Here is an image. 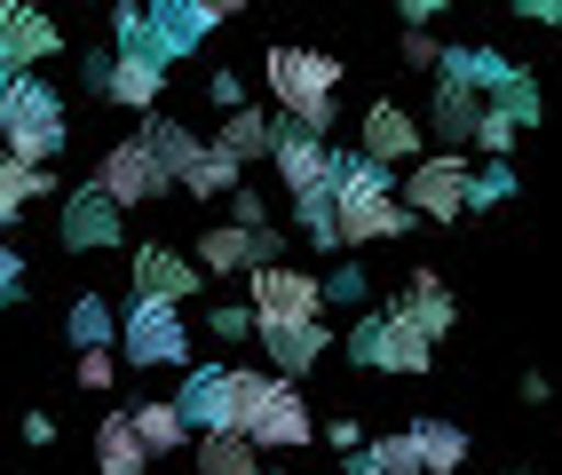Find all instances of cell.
Returning <instances> with one entry per match:
<instances>
[{
    "label": "cell",
    "instance_id": "6da1fadb",
    "mask_svg": "<svg viewBox=\"0 0 562 475\" xmlns=\"http://www.w3.org/2000/svg\"><path fill=\"white\" fill-rule=\"evenodd\" d=\"M404 230H412V206L396 199L389 167L364 159V151L333 159V238L341 246H381V238H404Z\"/></svg>",
    "mask_w": 562,
    "mask_h": 475
},
{
    "label": "cell",
    "instance_id": "7a4b0ae2",
    "mask_svg": "<svg viewBox=\"0 0 562 475\" xmlns=\"http://www.w3.org/2000/svg\"><path fill=\"white\" fill-rule=\"evenodd\" d=\"M261 80H270L278 112L293 135H325L333 143V95H341V64L317 56V48H261Z\"/></svg>",
    "mask_w": 562,
    "mask_h": 475
},
{
    "label": "cell",
    "instance_id": "3957f363",
    "mask_svg": "<svg viewBox=\"0 0 562 475\" xmlns=\"http://www.w3.org/2000/svg\"><path fill=\"white\" fill-rule=\"evenodd\" d=\"M64 95L32 71H0V151L24 159V167H56L64 151Z\"/></svg>",
    "mask_w": 562,
    "mask_h": 475
},
{
    "label": "cell",
    "instance_id": "277c9868",
    "mask_svg": "<svg viewBox=\"0 0 562 475\" xmlns=\"http://www.w3.org/2000/svg\"><path fill=\"white\" fill-rule=\"evenodd\" d=\"M238 436L261 452H302V444H317V420H310V405H302V381H270V373H246V420H238Z\"/></svg>",
    "mask_w": 562,
    "mask_h": 475
},
{
    "label": "cell",
    "instance_id": "5b68a950",
    "mask_svg": "<svg viewBox=\"0 0 562 475\" xmlns=\"http://www.w3.org/2000/svg\"><path fill=\"white\" fill-rule=\"evenodd\" d=\"M349 364H364V373H389V381H420L428 364H436V341L412 333L396 309H381V317H357V325H349Z\"/></svg>",
    "mask_w": 562,
    "mask_h": 475
},
{
    "label": "cell",
    "instance_id": "8992f818",
    "mask_svg": "<svg viewBox=\"0 0 562 475\" xmlns=\"http://www.w3.org/2000/svg\"><path fill=\"white\" fill-rule=\"evenodd\" d=\"M120 357L135 364H191V325H182V302H151L135 294L127 317H120Z\"/></svg>",
    "mask_w": 562,
    "mask_h": 475
},
{
    "label": "cell",
    "instance_id": "52a82bcc",
    "mask_svg": "<svg viewBox=\"0 0 562 475\" xmlns=\"http://www.w3.org/2000/svg\"><path fill=\"white\" fill-rule=\"evenodd\" d=\"M246 285H254V302H246L254 309V333H261V325H310V317H325L317 278L293 270V262H254Z\"/></svg>",
    "mask_w": 562,
    "mask_h": 475
},
{
    "label": "cell",
    "instance_id": "ba28073f",
    "mask_svg": "<svg viewBox=\"0 0 562 475\" xmlns=\"http://www.w3.org/2000/svg\"><path fill=\"white\" fill-rule=\"evenodd\" d=\"M175 412L191 420V436L238 428L246 420V364H191V381L175 388Z\"/></svg>",
    "mask_w": 562,
    "mask_h": 475
},
{
    "label": "cell",
    "instance_id": "9c48e42d",
    "mask_svg": "<svg viewBox=\"0 0 562 475\" xmlns=\"http://www.w3.org/2000/svg\"><path fill=\"white\" fill-rule=\"evenodd\" d=\"M88 191H103L111 206H151V199H167L175 191V182H167V167L151 159V143H143V135H127V143H111V151L95 159V182H88Z\"/></svg>",
    "mask_w": 562,
    "mask_h": 475
},
{
    "label": "cell",
    "instance_id": "30bf717a",
    "mask_svg": "<svg viewBox=\"0 0 562 475\" xmlns=\"http://www.w3.org/2000/svg\"><path fill=\"white\" fill-rule=\"evenodd\" d=\"M404 206L420 214V223H460V214H468V159H460V151L412 159V174H404Z\"/></svg>",
    "mask_w": 562,
    "mask_h": 475
},
{
    "label": "cell",
    "instance_id": "8fae6325",
    "mask_svg": "<svg viewBox=\"0 0 562 475\" xmlns=\"http://www.w3.org/2000/svg\"><path fill=\"white\" fill-rule=\"evenodd\" d=\"M56 48H64V24L41 9V0H0V71L48 64Z\"/></svg>",
    "mask_w": 562,
    "mask_h": 475
},
{
    "label": "cell",
    "instance_id": "7c38bea8",
    "mask_svg": "<svg viewBox=\"0 0 562 475\" xmlns=\"http://www.w3.org/2000/svg\"><path fill=\"white\" fill-rule=\"evenodd\" d=\"M56 238H64L71 253H120V246H127V214L111 206L103 191H71L64 214H56Z\"/></svg>",
    "mask_w": 562,
    "mask_h": 475
},
{
    "label": "cell",
    "instance_id": "4fadbf2b",
    "mask_svg": "<svg viewBox=\"0 0 562 475\" xmlns=\"http://www.w3.org/2000/svg\"><path fill=\"white\" fill-rule=\"evenodd\" d=\"M214 32V16H199V0H143V48L159 64H182Z\"/></svg>",
    "mask_w": 562,
    "mask_h": 475
},
{
    "label": "cell",
    "instance_id": "5bb4252c",
    "mask_svg": "<svg viewBox=\"0 0 562 475\" xmlns=\"http://www.w3.org/2000/svg\"><path fill=\"white\" fill-rule=\"evenodd\" d=\"M389 309L412 325V333H428V341H443V333L460 325V294H452V285H443L436 270H412V278H404V294H396Z\"/></svg>",
    "mask_w": 562,
    "mask_h": 475
},
{
    "label": "cell",
    "instance_id": "9a60e30c",
    "mask_svg": "<svg viewBox=\"0 0 562 475\" xmlns=\"http://www.w3.org/2000/svg\"><path fill=\"white\" fill-rule=\"evenodd\" d=\"M364 159H381V167H404V159H420V120L404 112L396 95H381L364 112V143H357Z\"/></svg>",
    "mask_w": 562,
    "mask_h": 475
},
{
    "label": "cell",
    "instance_id": "2e32d148",
    "mask_svg": "<svg viewBox=\"0 0 562 475\" xmlns=\"http://www.w3.org/2000/svg\"><path fill=\"white\" fill-rule=\"evenodd\" d=\"M127 270H135V294H151V302H191V294H199L191 253H175V246H143V253H127Z\"/></svg>",
    "mask_w": 562,
    "mask_h": 475
},
{
    "label": "cell",
    "instance_id": "e0dca14e",
    "mask_svg": "<svg viewBox=\"0 0 562 475\" xmlns=\"http://www.w3.org/2000/svg\"><path fill=\"white\" fill-rule=\"evenodd\" d=\"M475 120H483V88H468V80H452V71H443V80H436V103H428V127H420V135H436L443 151H460V143L475 135Z\"/></svg>",
    "mask_w": 562,
    "mask_h": 475
},
{
    "label": "cell",
    "instance_id": "ac0fdd59",
    "mask_svg": "<svg viewBox=\"0 0 562 475\" xmlns=\"http://www.w3.org/2000/svg\"><path fill=\"white\" fill-rule=\"evenodd\" d=\"M167 95V64L151 56H111L103 64V103H120V112H151Z\"/></svg>",
    "mask_w": 562,
    "mask_h": 475
},
{
    "label": "cell",
    "instance_id": "d6986e66",
    "mask_svg": "<svg viewBox=\"0 0 562 475\" xmlns=\"http://www.w3.org/2000/svg\"><path fill=\"white\" fill-rule=\"evenodd\" d=\"M261 349H270V364H278L285 381H302L310 364L333 349V325L325 317H310V325H261Z\"/></svg>",
    "mask_w": 562,
    "mask_h": 475
},
{
    "label": "cell",
    "instance_id": "ffe728a7",
    "mask_svg": "<svg viewBox=\"0 0 562 475\" xmlns=\"http://www.w3.org/2000/svg\"><path fill=\"white\" fill-rule=\"evenodd\" d=\"M404 436H412V452H420V475H460V460L475 452L460 420H412Z\"/></svg>",
    "mask_w": 562,
    "mask_h": 475
},
{
    "label": "cell",
    "instance_id": "44dd1931",
    "mask_svg": "<svg viewBox=\"0 0 562 475\" xmlns=\"http://www.w3.org/2000/svg\"><path fill=\"white\" fill-rule=\"evenodd\" d=\"M261 262V253H254V230H238V223H214L206 238H199V278H246Z\"/></svg>",
    "mask_w": 562,
    "mask_h": 475
},
{
    "label": "cell",
    "instance_id": "7402d4cb",
    "mask_svg": "<svg viewBox=\"0 0 562 475\" xmlns=\"http://www.w3.org/2000/svg\"><path fill=\"white\" fill-rule=\"evenodd\" d=\"M246 182V167L222 151V143H199L191 159H182V174H175V191H191V199H222V191H238Z\"/></svg>",
    "mask_w": 562,
    "mask_h": 475
},
{
    "label": "cell",
    "instance_id": "603a6c76",
    "mask_svg": "<svg viewBox=\"0 0 562 475\" xmlns=\"http://www.w3.org/2000/svg\"><path fill=\"white\" fill-rule=\"evenodd\" d=\"M127 428H135L143 460H167V452H182V444H191V420L175 412V396H167V405H127Z\"/></svg>",
    "mask_w": 562,
    "mask_h": 475
},
{
    "label": "cell",
    "instance_id": "cb8c5ba5",
    "mask_svg": "<svg viewBox=\"0 0 562 475\" xmlns=\"http://www.w3.org/2000/svg\"><path fill=\"white\" fill-rule=\"evenodd\" d=\"M191 452H199V475H261V452L246 444L238 428H206V436H191Z\"/></svg>",
    "mask_w": 562,
    "mask_h": 475
},
{
    "label": "cell",
    "instance_id": "d4e9b609",
    "mask_svg": "<svg viewBox=\"0 0 562 475\" xmlns=\"http://www.w3.org/2000/svg\"><path fill=\"white\" fill-rule=\"evenodd\" d=\"M95 475H151V460H143L127 412H103V428H95Z\"/></svg>",
    "mask_w": 562,
    "mask_h": 475
},
{
    "label": "cell",
    "instance_id": "484cf974",
    "mask_svg": "<svg viewBox=\"0 0 562 475\" xmlns=\"http://www.w3.org/2000/svg\"><path fill=\"white\" fill-rule=\"evenodd\" d=\"M214 143H222V151H231V159L246 167V159H270L278 127H270V112H254V103H238V112L222 120V135H214Z\"/></svg>",
    "mask_w": 562,
    "mask_h": 475
},
{
    "label": "cell",
    "instance_id": "4316f807",
    "mask_svg": "<svg viewBox=\"0 0 562 475\" xmlns=\"http://www.w3.org/2000/svg\"><path fill=\"white\" fill-rule=\"evenodd\" d=\"M41 191H56V174H48V167H24V159L0 151V230H9V223H16V214L41 199Z\"/></svg>",
    "mask_w": 562,
    "mask_h": 475
},
{
    "label": "cell",
    "instance_id": "83f0119b",
    "mask_svg": "<svg viewBox=\"0 0 562 475\" xmlns=\"http://www.w3.org/2000/svg\"><path fill=\"white\" fill-rule=\"evenodd\" d=\"M436 71H452V80H468V88H483V95H492L515 64H507L499 48H443V56H436Z\"/></svg>",
    "mask_w": 562,
    "mask_h": 475
},
{
    "label": "cell",
    "instance_id": "f1b7e54d",
    "mask_svg": "<svg viewBox=\"0 0 562 475\" xmlns=\"http://www.w3.org/2000/svg\"><path fill=\"white\" fill-rule=\"evenodd\" d=\"M64 333H71V349H111L120 317H111V302H103V294H80V302H71V317H64Z\"/></svg>",
    "mask_w": 562,
    "mask_h": 475
},
{
    "label": "cell",
    "instance_id": "f546056e",
    "mask_svg": "<svg viewBox=\"0 0 562 475\" xmlns=\"http://www.w3.org/2000/svg\"><path fill=\"white\" fill-rule=\"evenodd\" d=\"M143 143H151V159L167 167V182L182 174V159H191V151H199V135H191V127H182V120H167V112H151V120H143Z\"/></svg>",
    "mask_w": 562,
    "mask_h": 475
},
{
    "label": "cell",
    "instance_id": "4dcf8cb0",
    "mask_svg": "<svg viewBox=\"0 0 562 475\" xmlns=\"http://www.w3.org/2000/svg\"><path fill=\"white\" fill-rule=\"evenodd\" d=\"M522 191L515 182V159H492V167H468V214H492V206H507Z\"/></svg>",
    "mask_w": 562,
    "mask_h": 475
},
{
    "label": "cell",
    "instance_id": "1f68e13d",
    "mask_svg": "<svg viewBox=\"0 0 562 475\" xmlns=\"http://www.w3.org/2000/svg\"><path fill=\"white\" fill-rule=\"evenodd\" d=\"M468 143H475V151H492V159H507L515 143H522V127H515V120L499 112L492 95H483V120H475V135H468Z\"/></svg>",
    "mask_w": 562,
    "mask_h": 475
},
{
    "label": "cell",
    "instance_id": "d6a6232c",
    "mask_svg": "<svg viewBox=\"0 0 562 475\" xmlns=\"http://www.w3.org/2000/svg\"><path fill=\"white\" fill-rule=\"evenodd\" d=\"M364 467H381V475H420V452H412V436H381V444H357Z\"/></svg>",
    "mask_w": 562,
    "mask_h": 475
},
{
    "label": "cell",
    "instance_id": "836d02e7",
    "mask_svg": "<svg viewBox=\"0 0 562 475\" xmlns=\"http://www.w3.org/2000/svg\"><path fill=\"white\" fill-rule=\"evenodd\" d=\"M317 294H325V302H341V309H357V302L372 294V278H364L357 262H341V270H333V278H317Z\"/></svg>",
    "mask_w": 562,
    "mask_h": 475
},
{
    "label": "cell",
    "instance_id": "e575fe53",
    "mask_svg": "<svg viewBox=\"0 0 562 475\" xmlns=\"http://www.w3.org/2000/svg\"><path fill=\"white\" fill-rule=\"evenodd\" d=\"M396 56H404L412 71H436V56H443V41H436V32H428V24H404V41H396Z\"/></svg>",
    "mask_w": 562,
    "mask_h": 475
},
{
    "label": "cell",
    "instance_id": "d590c367",
    "mask_svg": "<svg viewBox=\"0 0 562 475\" xmlns=\"http://www.w3.org/2000/svg\"><path fill=\"white\" fill-rule=\"evenodd\" d=\"M206 333H214V341H246V333H254V309H238V302H231V309H206Z\"/></svg>",
    "mask_w": 562,
    "mask_h": 475
},
{
    "label": "cell",
    "instance_id": "8d00e7d4",
    "mask_svg": "<svg viewBox=\"0 0 562 475\" xmlns=\"http://www.w3.org/2000/svg\"><path fill=\"white\" fill-rule=\"evenodd\" d=\"M222 199H231V223H238V230H261V223H270L261 191H246V182H238V191H222Z\"/></svg>",
    "mask_w": 562,
    "mask_h": 475
},
{
    "label": "cell",
    "instance_id": "74e56055",
    "mask_svg": "<svg viewBox=\"0 0 562 475\" xmlns=\"http://www.w3.org/2000/svg\"><path fill=\"white\" fill-rule=\"evenodd\" d=\"M120 381V357L111 349H80V388H111Z\"/></svg>",
    "mask_w": 562,
    "mask_h": 475
},
{
    "label": "cell",
    "instance_id": "f35d334b",
    "mask_svg": "<svg viewBox=\"0 0 562 475\" xmlns=\"http://www.w3.org/2000/svg\"><path fill=\"white\" fill-rule=\"evenodd\" d=\"M16 294H24V262H16V246L0 238V309H9Z\"/></svg>",
    "mask_w": 562,
    "mask_h": 475
},
{
    "label": "cell",
    "instance_id": "ab89813d",
    "mask_svg": "<svg viewBox=\"0 0 562 475\" xmlns=\"http://www.w3.org/2000/svg\"><path fill=\"white\" fill-rule=\"evenodd\" d=\"M206 95L222 103V112H238V103H246V80H238V71H206Z\"/></svg>",
    "mask_w": 562,
    "mask_h": 475
},
{
    "label": "cell",
    "instance_id": "60d3db41",
    "mask_svg": "<svg viewBox=\"0 0 562 475\" xmlns=\"http://www.w3.org/2000/svg\"><path fill=\"white\" fill-rule=\"evenodd\" d=\"M325 444H333V452H341V460H349V452L364 444V428H357V420L341 412V420H333V428H325Z\"/></svg>",
    "mask_w": 562,
    "mask_h": 475
},
{
    "label": "cell",
    "instance_id": "b9f144b4",
    "mask_svg": "<svg viewBox=\"0 0 562 475\" xmlns=\"http://www.w3.org/2000/svg\"><path fill=\"white\" fill-rule=\"evenodd\" d=\"M396 9H404V24H436L443 9H452V0H396Z\"/></svg>",
    "mask_w": 562,
    "mask_h": 475
},
{
    "label": "cell",
    "instance_id": "7bdbcfd3",
    "mask_svg": "<svg viewBox=\"0 0 562 475\" xmlns=\"http://www.w3.org/2000/svg\"><path fill=\"white\" fill-rule=\"evenodd\" d=\"M24 444H56V420L48 412H24Z\"/></svg>",
    "mask_w": 562,
    "mask_h": 475
},
{
    "label": "cell",
    "instance_id": "ee69618b",
    "mask_svg": "<svg viewBox=\"0 0 562 475\" xmlns=\"http://www.w3.org/2000/svg\"><path fill=\"white\" fill-rule=\"evenodd\" d=\"M515 16H531V24H554V16H562V0H515Z\"/></svg>",
    "mask_w": 562,
    "mask_h": 475
},
{
    "label": "cell",
    "instance_id": "f6af8a7d",
    "mask_svg": "<svg viewBox=\"0 0 562 475\" xmlns=\"http://www.w3.org/2000/svg\"><path fill=\"white\" fill-rule=\"evenodd\" d=\"M103 64H111V56H80V88H88V95H103Z\"/></svg>",
    "mask_w": 562,
    "mask_h": 475
},
{
    "label": "cell",
    "instance_id": "bcb514c9",
    "mask_svg": "<svg viewBox=\"0 0 562 475\" xmlns=\"http://www.w3.org/2000/svg\"><path fill=\"white\" fill-rule=\"evenodd\" d=\"M238 9H246V0H199V16H214V24H231Z\"/></svg>",
    "mask_w": 562,
    "mask_h": 475
},
{
    "label": "cell",
    "instance_id": "7dc6e473",
    "mask_svg": "<svg viewBox=\"0 0 562 475\" xmlns=\"http://www.w3.org/2000/svg\"><path fill=\"white\" fill-rule=\"evenodd\" d=\"M349 475H381V467H364V460H357V452H349Z\"/></svg>",
    "mask_w": 562,
    "mask_h": 475
},
{
    "label": "cell",
    "instance_id": "c3c4849f",
    "mask_svg": "<svg viewBox=\"0 0 562 475\" xmlns=\"http://www.w3.org/2000/svg\"><path fill=\"white\" fill-rule=\"evenodd\" d=\"M507 475H531V467H507Z\"/></svg>",
    "mask_w": 562,
    "mask_h": 475
}]
</instances>
